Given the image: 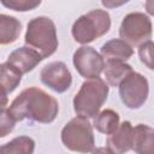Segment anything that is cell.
<instances>
[{
	"instance_id": "cell-2",
	"label": "cell",
	"mask_w": 154,
	"mask_h": 154,
	"mask_svg": "<svg viewBox=\"0 0 154 154\" xmlns=\"http://www.w3.org/2000/svg\"><path fill=\"white\" fill-rule=\"evenodd\" d=\"M109 87L100 77L89 78L83 82L81 89L73 97V109L77 116L90 119L94 118L106 102Z\"/></svg>"
},
{
	"instance_id": "cell-17",
	"label": "cell",
	"mask_w": 154,
	"mask_h": 154,
	"mask_svg": "<svg viewBox=\"0 0 154 154\" xmlns=\"http://www.w3.org/2000/svg\"><path fill=\"white\" fill-rule=\"evenodd\" d=\"M22 73L10 63L0 64V88L5 93H12L20 83Z\"/></svg>"
},
{
	"instance_id": "cell-4",
	"label": "cell",
	"mask_w": 154,
	"mask_h": 154,
	"mask_svg": "<svg viewBox=\"0 0 154 154\" xmlns=\"http://www.w3.org/2000/svg\"><path fill=\"white\" fill-rule=\"evenodd\" d=\"M111 28V16L105 10H93L82 14L72 25L71 32L76 42L88 45L95 38L108 32Z\"/></svg>"
},
{
	"instance_id": "cell-23",
	"label": "cell",
	"mask_w": 154,
	"mask_h": 154,
	"mask_svg": "<svg viewBox=\"0 0 154 154\" xmlns=\"http://www.w3.org/2000/svg\"><path fill=\"white\" fill-rule=\"evenodd\" d=\"M8 102V97H7V93H5L1 88H0V111L5 109Z\"/></svg>"
},
{
	"instance_id": "cell-10",
	"label": "cell",
	"mask_w": 154,
	"mask_h": 154,
	"mask_svg": "<svg viewBox=\"0 0 154 154\" xmlns=\"http://www.w3.org/2000/svg\"><path fill=\"white\" fill-rule=\"evenodd\" d=\"M132 125L129 120H124L119 126L107 136V152L113 154H123L132 149Z\"/></svg>"
},
{
	"instance_id": "cell-16",
	"label": "cell",
	"mask_w": 154,
	"mask_h": 154,
	"mask_svg": "<svg viewBox=\"0 0 154 154\" xmlns=\"http://www.w3.org/2000/svg\"><path fill=\"white\" fill-rule=\"evenodd\" d=\"M119 114L113 109H103L94 117L93 126L101 134L109 135L119 126Z\"/></svg>"
},
{
	"instance_id": "cell-12",
	"label": "cell",
	"mask_w": 154,
	"mask_h": 154,
	"mask_svg": "<svg viewBox=\"0 0 154 154\" xmlns=\"http://www.w3.org/2000/svg\"><path fill=\"white\" fill-rule=\"evenodd\" d=\"M134 54V48L122 38H112L102 45L101 55L106 60L126 61Z\"/></svg>"
},
{
	"instance_id": "cell-22",
	"label": "cell",
	"mask_w": 154,
	"mask_h": 154,
	"mask_svg": "<svg viewBox=\"0 0 154 154\" xmlns=\"http://www.w3.org/2000/svg\"><path fill=\"white\" fill-rule=\"evenodd\" d=\"M128 1L130 0H101V4L106 8H117V7L123 6Z\"/></svg>"
},
{
	"instance_id": "cell-3",
	"label": "cell",
	"mask_w": 154,
	"mask_h": 154,
	"mask_svg": "<svg viewBox=\"0 0 154 154\" xmlns=\"http://www.w3.org/2000/svg\"><path fill=\"white\" fill-rule=\"evenodd\" d=\"M24 41L26 46L36 49L43 59L51 57L58 48L55 24L45 16L32 18L28 23Z\"/></svg>"
},
{
	"instance_id": "cell-11",
	"label": "cell",
	"mask_w": 154,
	"mask_h": 154,
	"mask_svg": "<svg viewBox=\"0 0 154 154\" xmlns=\"http://www.w3.org/2000/svg\"><path fill=\"white\" fill-rule=\"evenodd\" d=\"M42 60V55L29 46H23L14 49L7 58V63L14 66L22 75L34 70V67H36Z\"/></svg>"
},
{
	"instance_id": "cell-19",
	"label": "cell",
	"mask_w": 154,
	"mask_h": 154,
	"mask_svg": "<svg viewBox=\"0 0 154 154\" xmlns=\"http://www.w3.org/2000/svg\"><path fill=\"white\" fill-rule=\"evenodd\" d=\"M42 0H0V2L8 10L17 12H28L40 6Z\"/></svg>"
},
{
	"instance_id": "cell-15",
	"label": "cell",
	"mask_w": 154,
	"mask_h": 154,
	"mask_svg": "<svg viewBox=\"0 0 154 154\" xmlns=\"http://www.w3.org/2000/svg\"><path fill=\"white\" fill-rule=\"evenodd\" d=\"M132 71L131 65L126 64L125 61L118 60H106L103 67V75L106 82L111 87H118L119 83Z\"/></svg>"
},
{
	"instance_id": "cell-14",
	"label": "cell",
	"mask_w": 154,
	"mask_h": 154,
	"mask_svg": "<svg viewBox=\"0 0 154 154\" xmlns=\"http://www.w3.org/2000/svg\"><path fill=\"white\" fill-rule=\"evenodd\" d=\"M22 23L13 16L0 13V45H10L20 35Z\"/></svg>"
},
{
	"instance_id": "cell-8",
	"label": "cell",
	"mask_w": 154,
	"mask_h": 154,
	"mask_svg": "<svg viewBox=\"0 0 154 154\" xmlns=\"http://www.w3.org/2000/svg\"><path fill=\"white\" fill-rule=\"evenodd\" d=\"M72 61L77 72L84 78L100 77L105 67L103 57L97 53L93 47L82 46L79 47L72 57Z\"/></svg>"
},
{
	"instance_id": "cell-13",
	"label": "cell",
	"mask_w": 154,
	"mask_h": 154,
	"mask_svg": "<svg viewBox=\"0 0 154 154\" xmlns=\"http://www.w3.org/2000/svg\"><path fill=\"white\" fill-rule=\"evenodd\" d=\"M154 144V130L149 125L138 124L132 128V149L134 152L152 153Z\"/></svg>"
},
{
	"instance_id": "cell-21",
	"label": "cell",
	"mask_w": 154,
	"mask_h": 154,
	"mask_svg": "<svg viewBox=\"0 0 154 154\" xmlns=\"http://www.w3.org/2000/svg\"><path fill=\"white\" fill-rule=\"evenodd\" d=\"M14 124L16 120L12 118L6 108L0 111V137L7 136L14 129Z\"/></svg>"
},
{
	"instance_id": "cell-9",
	"label": "cell",
	"mask_w": 154,
	"mask_h": 154,
	"mask_svg": "<svg viewBox=\"0 0 154 154\" xmlns=\"http://www.w3.org/2000/svg\"><path fill=\"white\" fill-rule=\"evenodd\" d=\"M41 82L55 93L66 91L72 83V75L63 61H52L45 65L40 72Z\"/></svg>"
},
{
	"instance_id": "cell-7",
	"label": "cell",
	"mask_w": 154,
	"mask_h": 154,
	"mask_svg": "<svg viewBox=\"0 0 154 154\" xmlns=\"http://www.w3.org/2000/svg\"><path fill=\"white\" fill-rule=\"evenodd\" d=\"M119 96L130 109H137L144 105L149 94L148 79L134 70L119 83Z\"/></svg>"
},
{
	"instance_id": "cell-5",
	"label": "cell",
	"mask_w": 154,
	"mask_h": 154,
	"mask_svg": "<svg viewBox=\"0 0 154 154\" xmlns=\"http://www.w3.org/2000/svg\"><path fill=\"white\" fill-rule=\"evenodd\" d=\"M63 144L72 150L79 153H90L95 149V138L93 132V125L87 118L76 117L72 118L61 130Z\"/></svg>"
},
{
	"instance_id": "cell-20",
	"label": "cell",
	"mask_w": 154,
	"mask_h": 154,
	"mask_svg": "<svg viewBox=\"0 0 154 154\" xmlns=\"http://www.w3.org/2000/svg\"><path fill=\"white\" fill-rule=\"evenodd\" d=\"M138 55L141 61L149 69L153 70V41L148 40L138 46Z\"/></svg>"
},
{
	"instance_id": "cell-1",
	"label": "cell",
	"mask_w": 154,
	"mask_h": 154,
	"mask_svg": "<svg viewBox=\"0 0 154 154\" xmlns=\"http://www.w3.org/2000/svg\"><path fill=\"white\" fill-rule=\"evenodd\" d=\"M16 122L29 119L31 122L52 123L59 112L58 101L37 87L24 89L7 108Z\"/></svg>"
},
{
	"instance_id": "cell-18",
	"label": "cell",
	"mask_w": 154,
	"mask_h": 154,
	"mask_svg": "<svg viewBox=\"0 0 154 154\" xmlns=\"http://www.w3.org/2000/svg\"><path fill=\"white\" fill-rule=\"evenodd\" d=\"M35 150V141L28 136H19L0 147V153L31 154Z\"/></svg>"
},
{
	"instance_id": "cell-6",
	"label": "cell",
	"mask_w": 154,
	"mask_h": 154,
	"mask_svg": "<svg viewBox=\"0 0 154 154\" xmlns=\"http://www.w3.org/2000/svg\"><path fill=\"white\" fill-rule=\"evenodd\" d=\"M153 25L150 18L142 12H131L126 14L119 28V36L131 47L152 38Z\"/></svg>"
}]
</instances>
